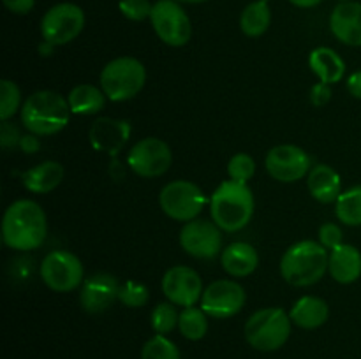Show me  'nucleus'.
Returning a JSON list of instances; mask_svg holds the SVG:
<instances>
[{
	"label": "nucleus",
	"instance_id": "nucleus-16",
	"mask_svg": "<svg viewBox=\"0 0 361 359\" xmlns=\"http://www.w3.org/2000/svg\"><path fill=\"white\" fill-rule=\"evenodd\" d=\"M120 284L113 275L95 273L83 282L80 305L87 313H102L118 299Z\"/></svg>",
	"mask_w": 361,
	"mask_h": 359
},
{
	"label": "nucleus",
	"instance_id": "nucleus-17",
	"mask_svg": "<svg viewBox=\"0 0 361 359\" xmlns=\"http://www.w3.org/2000/svg\"><path fill=\"white\" fill-rule=\"evenodd\" d=\"M130 136V125L126 120H115L102 116L97 118L90 127V144L94 150L104 151L108 155H116Z\"/></svg>",
	"mask_w": 361,
	"mask_h": 359
},
{
	"label": "nucleus",
	"instance_id": "nucleus-24",
	"mask_svg": "<svg viewBox=\"0 0 361 359\" xmlns=\"http://www.w3.org/2000/svg\"><path fill=\"white\" fill-rule=\"evenodd\" d=\"M309 67L324 84L337 83L344 77L345 73V63L342 56L335 49L326 48V46L316 48L310 53Z\"/></svg>",
	"mask_w": 361,
	"mask_h": 359
},
{
	"label": "nucleus",
	"instance_id": "nucleus-18",
	"mask_svg": "<svg viewBox=\"0 0 361 359\" xmlns=\"http://www.w3.org/2000/svg\"><path fill=\"white\" fill-rule=\"evenodd\" d=\"M331 34L348 46L361 48V4L342 2L330 16Z\"/></svg>",
	"mask_w": 361,
	"mask_h": 359
},
{
	"label": "nucleus",
	"instance_id": "nucleus-33",
	"mask_svg": "<svg viewBox=\"0 0 361 359\" xmlns=\"http://www.w3.org/2000/svg\"><path fill=\"white\" fill-rule=\"evenodd\" d=\"M254 172H256V162L250 157L249 153H240L233 155L231 160L228 162V175L229 180H235L240 183H249L252 180Z\"/></svg>",
	"mask_w": 361,
	"mask_h": 359
},
{
	"label": "nucleus",
	"instance_id": "nucleus-9",
	"mask_svg": "<svg viewBox=\"0 0 361 359\" xmlns=\"http://www.w3.org/2000/svg\"><path fill=\"white\" fill-rule=\"evenodd\" d=\"M85 28V11L71 2L49 7L41 20L42 41L53 46H63L74 41Z\"/></svg>",
	"mask_w": 361,
	"mask_h": 359
},
{
	"label": "nucleus",
	"instance_id": "nucleus-26",
	"mask_svg": "<svg viewBox=\"0 0 361 359\" xmlns=\"http://www.w3.org/2000/svg\"><path fill=\"white\" fill-rule=\"evenodd\" d=\"M271 23V11L267 0H256L242 11L240 28L247 37H259Z\"/></svg>",
	"mask_w": 361,
	"mask_h": 359
},
{
	"label": "nucleus",
	"instance_id": "nucleus-25",
	"mask_svg": "<svg viewBox=\"0 0 361 359\" xmlns=\"http://www.w3.org/2000/svg\"><path fill=\"white\" fill-rule=\"evenodd\" d=\"M106 95L102 92V88L95 87V84H78L67 95V101H69L71 111L74 115L81 116H90L97 115L101 109H104L106 104Z\"/></svg>",
	"mask_w": 361,
	"mask_h": 359
},
{
	"label": "nucleus",
	"instance_id": "nucleus-13",
	"mask_svg": "<svg viewBox=\"0 0 361 359\" xmlns=\"http://www.w3.org/2000/svg\"><path fill=\"white\" fill-rule=\"evenodd\" d=\"M180 246L196 259H214L222 253V232L215 222L194 218L180 231Z\"/></svg>",
	"mask_w": 361,
	"mask_h": 359
},
{
	"label": "nucleus",
	"instance_id": "nucleus-4",
	"mask_svg": "<svg viewBox=\"0 0 361 359\" xmlns=\"http://www.w3.org/2000/svg\"><path fill=\"white\" fill-rule=\"evenodd\" d=\"M328 248L314 239H303L289 246L282 256V278L295 287H309L324 277L328 271Z\"/></svg>",
	"mask_w": 361,
	"mask_h": 359
},
{
	"label": "nucleus",
	"instance_id": "nucleus-29",
	"mask_svg": "<svg viewBox=\"0 0 361 359\" xmlns=\"http://www.w3.org/2000/svg\"><path fill=\"white\" fill-rule=\"evenodd\" d=\"M141 359H182L180 351L164 334H155L141 348Z\"/></svg>",
	"mask_w": 361,
	"mask_h": 359
},
{
	"label": "nucleus",
	"instance_id": "nucleus-15",
	"mask_svg": "<svg viewBox=\"0 0 361 359\" xmlns=\"http://www.w3.org/2000/svg\"><path fill=\"white\" fill-rule=\"evenodd\" d=\"M162 292L169 303L183 306H196L203 296V282L196 270L189 266H173L162 277Z\"/></svg>",
	"mask_w": 361,
	"mask_h": 359
},
{
	"label": "nucleus",
	"instance_id": "nucleus-22",
	"mask_svg": "<svg viewBox=\"0 0 361 359\" xmlns=\"http://www.w3.org/2000/svg\"><path fill=\"white\" fill-rule=\"evenodd\" d=\"M291 322L302 329H317L323 326L330 317V308L324 299L317 296H303L289 312Z\"/></svg>",
	"mask_w": 361,
	"mask_h": 359
},
{
	"label": "nucleus",
	"instance_id": "nucleus-11",
	"mask_svg": "<svg viewBox=\"0 0 361 359\" xmlns=\"http://www.w3.org/2000/svg\"><path fill=\"white\" fill-rule=\"evenodd\" d=\"M173 153L166 141L159 137H145L137 141L127 155V164L141 178H157L171 168Z\"/></svg>",
	"mask_w": 361,
	"mask_h": 359
},
{
	"label": "nucleus",
	"instance_id": "nucleus-19",
	"mask_svg": "<svg viewBox=\"0 0 361 359\" xmlns=\"http://www.w3.org/2000/svg\"><path fill=\"white\" fill-rule=\"evenodd\" d=\"M222 270L235 278L252 275L259 266V256L250 243L236 241L226 246L221 253Z\"/></svg>",
	"mask_w": 361,
	"mask_h": 359
},
{
	"label": "nucleus",
	"instance_id": "nucleus-20",
	"mask_svg": "<svg viewBox=\"0 0 361 359\" xmlns=\"http://www.w3.org/2000/svg\"><path fill=\"white\" fill-rule=\"evenodd\" d=\"M307 187L310 196L323 204L337 203L341 197V175L328 164H317L307 176Z\"/></svg>",
	"mask_w": 361,
	"mask_h": 359
},
{
	"label": "nucleus",
	"instance_id": "nucleus-39",
	"mask_svg": "<svg viewBox=\"0 0 361 359\" xmlns=\"http://www.w3.org/2000/svg\"><path fill=\"white\" fill-rule=\"evenodd\" d=\"M328 99H330V90H328V84L319 83L317 87L312 88V102H314V104L321 106V104H324V102H328Z\"/></svg>",
	"mask_w": 361,
	"mask_h": 359
},
{
	"label": "nucleus",
	"instance_id": "nucleus-31",
	"mask_svg": "<svg viewBox=\"0 0 361 359\" xmlns=\"http://www.w3.org/2000/svg\"><path fill=\"white\" fill-rule=\"evenodd\" d=\"M178 317L173 303H161L152 312V327L157 334H168L178 326Z\"/></svg>",
	"mask_w": 361,
	"mask_h": 359
},
{
	"label": "nucleus",
	"instance_id": "nucleus-6",
	"mask_svg": "<svg viewBox=\"0 0 361 359\" xmlns=\"http://www.w3.org/2000/svg\"><path fill=\"white\" fill-rule=\"evenodd\" d=\"M102 92L111 102H126L136 97L147 83V69L133 56H118L101 70Z\"/></svg>",
	"mask_w": 361,
	"mask_h": 359
},
{
	"label": "nucleus",
	"instance_id": "nucleus-37",
	"mask_svg": "<svg viewBox=\"0 0 361 359\" xmlns=\"http://www.w3.org/2000/svg\"><path fill=\"white\" fill-rule=\"evenodd\" d=\"M4 6L14 14H27L34 9L35 0H2Z\"/></svg>",
	"mask_w": 361,
	"mask_h": 359
},
{
	"label": "nucleus",
	"instance_id": "nucleus-5",
	"mask_svg": "<svg viewBox=\"0 0 361 359\" xmlns=\"http://www.w3.org/2000/svg\"><path fill=\"white\" fill-rule=\"evenodd\" d=\"M291 317L277 306L261 308L245 322V340L252 348L261 352L279 351L291 334Z\"/></svg>",
	"mask_w": 361,
	"mask_h": 359
},
{
	"label": "nucleus",
	"instance_id": "nucleus-34",
	"mask_svg": "<svg viewBox=\"0 0 361 359\" xmlns=\"http://www.w3.org/2000/svg\"><path fill=\"white\" fill-rule=\"evenodd\" d=\"M152 7L154 4H150L148 0H120L118 9L127 20L133 21H143L147 18H150Z\"/></svg>",
	"mask_w": 361,
	"mask_h": 359
},
{
	"label": "nucleus",
	"instance_id": "nucleus-14",
	"mask_svg": "<svg viewBox=\"0 0 361 359\" xmlns=\"http://www.w3.org/2000/svg\"><path fill=\"white\" fill-rule=\"evenodd\" d=\"M268 175L282 183H293L305 178L310 172V157L303 148L296 144H279L267 155Z\"/></svg>",
	"mask_w": 361,
	"mask_h": 359
},
{
	"label": "nucleus",
	"instance_id": "nucleus-27",
	"mask_svg": "<svg viewBox=\"0 0 361 359\" xmlns=\"http://www.w3.org/2000/svg\"><path fill=\"white\" fill-rule=\"evenodd\" d=\"M335 215L345 225H361V185L341 194L335 203Z\"/></svg>",
	"mask_w": 361,
	"mask_h": 359
},
{
	"label": "nucleus",
	"instance_id": "nucleus-36",
	"mask_svg": "<svg viewBox=\"0 0 361 359\" xmlns=\"http://www.w3.org/2000/svg\"><path fill=\"white\" fill-rule=\"evenodd\" d=\"M21 134L18 130V127H14L13 123L7 120V122H2L0 125V143H2V148H13L16 144H20Z\"/></svg>",
	"mask_w": 361,
	"mask_h": 359
},
{
	"label": "nucleus",
	"instance_id": "nucleus-21",
	"mask_svg": "<svg viewBox=\"0 0 361 359\" xmlns=\"http://www.w3.org/2000/svg\"><path fill=\"white\" fill-rule=\"evenodd\" d=\"M328 271L338 284H353L361 277V252L353 245H338L331 250Z\"/></svg>",
	"mask_w": 361,
	"mask_h": 359
},
{
	"label": "nucleus",
	"instance_id": "nucleus-44",
	"mask_svg": "<svg viewBox=\"0 0 361 359\" xmlns=\"http://www.w3.org/2000/svg\"><path fill=\"white\" fill-rule=\"evenodd\" d=\"M341 2H351V0H341Z\"/></svg>",
	"mask_w": 361,
	"mask_h": 359
},
{
	"label": "nucleus",
	"instance_id": "nucleus-35",
	"mask_svg": "<svg viewBox=\"0 0 361 359\" xmlns=\"http://www.w3.org/2000/svg\"><path fill=\"white\" fill-rule=\"evenodd\" d=\"M319 243L328 250L337 248L338 245H342V229L337 224H323L319 227Z\"/></svg>",
	"mask_w": 361,
	"mask_h": 359
},
{
	"label": "nucleus",
	"instance_id": "nucleus-38",
	"mask_svg": "<svg viewBox=\"0 0 361 359\" xmlns=\"http://www.w3.org/2000/svg\"><path fill=\"white\" fill-rule=\"evenodd\" d=\"M20 148L25 151V153H35L41 148V141H39V136L35 134H27V136H21Z\"/></svg>",
	"mask_w": 361,
	"mask_h": 359
},
{
	"label": "nucleus",
	"instance_id": "nucleus-42",
	"mask_svg": "<svg viewBox=\"0 0 361 359\" xmlns=\"http://www.w3.org/2000/svg\"><path fill=\"white\" fill-rule=\"evenodd\" d=\"M53 48H55V46L49 44V42H46V41H42V44L39 46V51H41V55H49V53L53 51Z\"/></svg>",
	"mask_w": 361,
	"mask_h": 359
},
{
	"label": "nucleus",
	"instance_id": "nucleus-23",
	"mask_svg": "<svg viewBox=\"0 0 361 359\" xmlns=\"http://www.w3.org/2000/svg\"><path fill=\"white\" fill-rule=\"evenodd\" d=\"M25 189L34 194H48L55 190L63 180V168L60 162L44 160L23 172Z\"/></svg>",
	"mask_w": 361,
	"mask_h": 359
},
{
	"label": "nucleus",
	"instance_id": "nucleus-28",
	"mask_svg": "<svg viewBox=\"0 0 361 359\" xmlns=\"http://www.w3.org/2000/svg\"><path fill=\"white\" fill-rule=\"evenodd\" d=\"M178 329L183 334V338L190 341H197L204 338L208 331V319L207 313L196 306H189L180 312L178 317Z\"/></svg>",
	"mask_w": 361,
	"mask_h": 359
},
{
	"label": "nucleus",
	"instance_id": "nucleus-10",
	"mask_svg": "<svg viewBox=\"0 0 361 359\" xmlns=\"http://www.w3.org/2000/svg\"><path fill=\"white\" fill-rule=\"evenodd\" d=\"M83 264L67 250H53L42 259L41 278L51 291L71 292L83 285Z\"/></svg>",
	"mask_w": 361,
	"mask_h": 359
},
{
	"label": "nucleus",
	"instance_id": "nucleus-41",
	"mask_svg": "<svg viewBox=\"0 0 361 359\" xmlns=\"http://www.w3.org/2000/svg\"><path fill=\"white\" fill-rule=\"evenodd\" d=\"M289 2L296 7H302V9H310V7L319 6L321 0H289Z\"/></svg>",
	"mask_w": 361,
	"mask_h": 359
},
{
	"label": "nucleus",
	"instance_id": "nucleus-2",
	"mask_svg": "<svg viewBox=\"0 0 361 359\" xmlns=\"http://www.w3.org/2000/svg\"><path fill=\"white\" fill-rule=\"evenodd\" d=\"M210 215L222 231H242L254 215V194L250 187L235 180L222 182L212 194Z\"/></svg>",
	"mask_w": 361,
	"mask_h": 359
},
{
	"label": "nucleus",
	"instance_id": "nucleus-12",
	"mask_svg": "<svg viewBox=\"0 0 361 359\" xmlns=\"http://www.w3.org/2000/svg\"><path fill=\"white\" fill-rule=\"evenodd\" d=\"M245 289L235 280H215L201 296V310L214 319L235 317L245 305Z\"/></svg>",
	"mask_w": 361,
	"mask_h": 359
},
{
	"label": "nucleus",
	"instance_id": "nucleus-1",
	"mask_svg": "<svg viewBox=\"0 0 361 359\" xmlns=\"http://www.w3.org/2000/svg\"><path fill=\"white\" fill-rule=\"evenodd\" d=\"M48 234L46 213L35 201L20 199L9 204L2 218V239L6 246L20 252L35 250Z\"/></svg>",
	"mask_w": 361,
	"mask_h": 359
},
{
	"label": "nucleus",
	"instance_id": "nucleus-43",
	"mask_svg": "<svg viewBox=\"0 0 361 359\" xmlns=\"http://www.w3.org/2000/svg\"><path fill=\"white\" fill-rule=\"evenodd\" d=\"M175 2H182V4H203L207 0H175Z\"/></svg>",
	"mask_w": 361,
	"mask_h": 359
},
{
	"label": "nucleus",
	"instance_id": "nucleus-7",
	"mask_svg": "<svg viewBox=\"0 0 361 359\" xmlns=\"http://www.w3.org/2000/svg\"><path fill=\"white\" fill-rule=\"evenodd\" d=\"M159 204L162 211L173 220L190 222L203 211L207 196L196 183L189 180H175L161 190Z\"/></svg>",
	"mask_w": 361,
	"mask_h": 359
},
{
	"label": "nucleus",
	"instance_id": "nucleus-40",
	"mask_svg": "<svg viewBox=\"0 0 361 359\" xmlns=\"http://www.w3.org/2000/svg\"><path fill=\"white\" fill-rule=\"evenodd\" d=\"M348 90L353 97L361 99V70H356L348 77Z\"/></svg>",
	"mask_w": 361,
	"mask_h": 359
},
{
	"label": "nucleus",
	"instance_id": "nucleus-32",
	"mask_svg": "<svg viewBox=\"0 0 361 359\" xmlns=\"http://www.w3.org/2000/svg\"><path fill=\"white\" fill-rule=\"evenodd\" d=\"M148 299H150V292H148L147 285L134 280H127L126 284L120 285L118 301L122 305L129 306V308H140V306L147 305Z\"/></svg>",
	"mask_w": 361,
	"mask_h": 359
},
{
	"label": "nucleus",
	"instance_id": "nucleus-8",
	"mask_svg": "<svg viewBox=\"0 0 361 359\" xmlns=\"http://www.w3.org/2000/svg\"><path fill=\"white\" fill-rule=\"evenodd\" d=\"M150 21L157 37L171 48H180L190 41L192 25L183 7L175 0L155 2L152 7Z\"/></svg>",
	"mask_w": 361,
	"mask_h": 359
},
{
	"label": "nucleus",
	"instance_id": "nucleus-3",
	"mask_svg": "<svg viewBox=\"0 0 361 359\" xmlns=\"http://www.w3.org/2000/svg\"><path fill=\"white\" fill-rule=\"evenodd\" d=\"M71 113L69 101L59 92L37 90L21 106V123L35 136H53L66 129Z\"/></svg>",
	"mask_w": 361,
	"mask_h": 359
},
{
	"label": "nucleus",
	"instance_id": "nucleus-30",
	"mask_svg": "<svg viewBox=\"0 0 361 359\" xmlns=\"http://www.w3.org/2000/svg\"><path fill=\"white\" fill-rule=\"evenodd\" d=\"M21 92L18 84L11 80L0 81V120L7 122L20 109Z\"/></svg>",
	"mask_w": 361,
	"mask_h": 359
},
{
	"label": "nucleus",
	"instance_id": "nucleus-45",
	"mask_svg": "<svg viewBox=\"0 0 361 359\" xmlns=\"http://www.w3.org/2000/svg\"><path fill=\"white\" fill-rule=\"evenodd\" d=\"M267 2H268V0H267Z\"/></svg>",
	"mask_w": 361,
	"mask_h": 359
}]
</instances>
